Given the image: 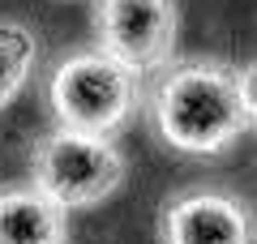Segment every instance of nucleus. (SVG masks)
<instances>
[{
    "label": "nucleus",
    "mask_w": 257,
    "mask_h": 244,
    "mask_svg": "<svg viewBox=\"0 0 257 244\" xmlns=\"http://www.w3.org/2000/svg\"><path fill=\"white\" fill-rule=\"evenodd\" d=\"M146 116L159 142L193 159L223 154L248 129L240 69L210 56H189L159 69L155 86L146 90Z\"/></svg>",
    "instance_id": "obj_1"
},
{
    "label": "nucleus",
    "mask_w": 257,
    "mask_h": 244,
    "mask_svg": "<svg viewBox=\"0 0 257 244\" xmlns=\"http://www.w3.org/2000/svg\"><path fill=\"white\" fill-rule=\"evenodd\" d=\"M142 77L146 73L103 52L99 43L64 56L47 77V103L56 125L86 133H120L142 103Z\"/></svg>",
    "instance_id": "obj_2"
},
{
    "label": "nucleus",
    "mask_w": 257,
    "mask_h": 244,
    "mask_svg": "<svg viewBox=\"0 0 257 244\" xmlns=\"http://www.w3.org/2000/svg\"><path fill=\"white\" fill-rule=\"evenodd\" d=\"M128 159L116 133L56 125L30 150V184L56 197L64 210H94L124 184Z\"/></svg>",
    "instance_id": "obj_3"
},
{
    "label": "nucleus",
    "mask_w": 257,
    "mask_h": 244,
    "mask_svg": "<svg viewBox=\"0 0 257 244\" xmlns=\"http://www.w3.org/2000/svg\"><path fill=\"white\" fill-rule=\"evenodd\" d=\"M180 5L176 0H94V43L138 73H159L176 60Z\"/></svg>",
    "instance_id": "obj_4"
},
{
    "label": "nucleus",
    "mask_w": 257,
    "mask_h": 244,
    "mask_svg": "<svg viewBox=\"0 0 257 244\" xmlns=\"http://www.w3.org/2000/svg\"><path fill=\"white\" fill-rule=\"evenodd\" d=\"M159 244H257V210L231 189H180L159 210Z\"/></svg>",
    "instance_id": "obj_5"
},
{
    "label": "nucleus",
    "mask_w": 257,
    "mask_h": 244,
    "mask_svg": "<svg viewBox=\"0 0 257 244\" xmlns=\"http://www.w3.org/2000/svg\"><path fill=\"white\" fill-rule=\"evenodd\" d=\"M69 214L39 184L0 193V244H69Z\"/></svg>",
    "instance_id": "obj_6"
},
{
    "label": "nucleus",
    "mask_w": 257,
    "mask_h": 244,
    "mask_svg": "<svg viewBox=\"0 0 257 244\" xmlns=\"http://www.w3.org/2000/svg\"><path fill=\"white\" fill-rule=\"evenodd\" d=\"M35 64H39V39H35V30H30L26 22L5 18V22H0V111L26 90Z\"/></svg>",
    "instance_id": "obj_7"
},
{
    "label": "nucleus",
    "mask_w": 257,
    "mask_h": 244,
    "mask_svg": "<svg viewBox=\"0 0 257 244\" xmlns=\"http://www.w3.org/2000/svg\"><path fill=\"white\" fill-rule=\"evenodd\" d=\"M240 94H244V111H248V129L257 133V60L240 64Z\"/></svg>",
    "instance_id": "obj_8"
}]
</instances>
